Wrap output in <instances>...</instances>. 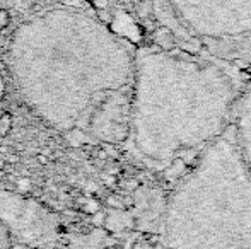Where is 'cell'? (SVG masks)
I'll list each match as a JSON object with an SVG mask.
<instances>
[{
	"instance_id": "ba28073f",
	"label": "cell",
	"mask_w": 251,
	"mask_h": 249,
	"mask_svg": "<svg viewBox=\"0 0 251 249\" xmlns=\"http://www.w3.org/2000/svg\"><path fill=\"white\" fill-rule=\"evenodd\" d=\"M147 3H149V7H151V12H152V7H154L155 0H147Z\"/></svg>"
},
{
	"instance_id": "3957f363",
	"label": "cell",
	"mask_w": 251,
	"mask_h": 249,
	"mask_svg": "<svg viewBox=\"0 0 251 249\" xmlns=\"http://www.w3.org/2000/svg\"><path fill=\"white\" fill-rule=\"evenodd\" d=\"M161 236L162 249H251V173L229 128L173 188Z\"/></svg>"
},
{
	"instance_id": "7a4b0ae2",
	"label": "cell",
	"mask_w": 251,
	"mask_h": 249,
	"mask_svg": "<svg viewBox=\"0 0 251 249\" xmlns=\"http://www.w3.org/2000/svg\"><path fill=\"white\" fill-rule=\"evenodd\" d=\"M132 51L101 23L31 27L10 48V73L24 103L60 132L80 130L115 96L128 92Z\"/></svg>"
},
{
	"instance_id": "277c9868",
	"label": "cell",
	"mask_w": 251,
	"mask_h": 249,
	"mask_svg": "<svg viewBox=\"0 0 251 249\" xmlns=\"http://www.w3.org/2000/svg\"><path fill=\"white\" fill-rule=\"evenodd\" d=\"M152 12L190 51L251 62V0H155Z\"/></svg>"
},
{
	"instance_id": "8992f818",
	"label": "cell",
	"mask_w": 251,
	"mask_h": 249,
	"mask_svg": "<svg viewBox=\"0 0 251 249\" xmlns=\"http://www.w3.org/2000/svg\"><path fill=\"white\" fill-rule=\"evenodd\" d=\"M0 249H12V237L2 220H0Z\"/></svg>"
},
{
	"instance_id": "52a82bcc",
	"label": "cell",
	"mask_w": 251,
	"mask_h": 249,
	"mask_svg": "<svg viewBox=\"0 0 251 249\" xmlns=\"http://www.w3.org/2000/svg\"><path fill=\"white\" fill-rule=\"evenodd\" d=\"M10 23V16L5 9H0V27H7Z\"/></svg>"
},
{
	"instance_id": "6da1fadb",
	"label": "cell",
	"mask_w": 251,
	"mask_h": 249,
	"mask_svg": "<svg viewBox=\"0 0 251 249\" xmlns=\"http://www.w3.org/2000/svg\"><path fill=\"white\" fill-rule=\"evenodd\" d=\"M238 96L219 60L190 50H140L130 84L128 140L157 169L197 157L227 132Z\"/></svg>"
},
{
	"instance_id": "5b68a950",
	"label": "cell",
	"mask_w": 251,
	"mask_h": 249,
	"mask_svg": "<svg viewBox=\"0 0 251 249\" xmlns=\"http://www.w3.org/2000/svg\"><path fill=\"white\" fill-rule=\"evenodd\" d=\"M229 130L239 156L251 173V84L239 91Z\"/></svg>"
}]
</instances>
